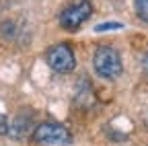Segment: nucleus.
Returning <instances> with one entry per match:
<instances>
[{
	"label": "nucleus",
	"mask_w": 148,
	"mask_h": 146,
	"mask_svg": "<svg viewBox=\"0 0 148 146\" xmlns=\"http://www.w3.org/2000/svg\"><path fill=\"white\" fill-rule=\"evenodd\" d=\"M29 127H31V117H29V115H16L14 121L8 125V132H10V136H14V138H23Z\"/></svg>",
	"instance_id": "39448f33"
},
{
	"label": "nucleus",
	"mask_w": 148,
	"mask_h": 146,
	"mask_svg": "<svg viewBox=\"0 0 148 146\" xmlns=\"http://www.w3.org/2000/svg\"><path fill=\"white\" fill-rule=\"evenodd\" d=\"M115 29H123V25H121V23H101V25L95 27L97 33H103V31H115Z\"/></svg>",
	"instance_id": "0eeeda50"
},
{
	"label": "nucleus",
	"mask_w": 148,
	"mask_h": 146,
	"mask_svg": "<svg viewBox=\"0 0 148 146\" xmlns=\"http://www.w3.org/2000/svg\"><path fill=\"white\" fill-rule=\"evenodd\" d=\"M136 14L144 23H148V0H136Z\"/></svg>",
	"instance_id": "423d86ee"
},
{
	"label": "nucleus",
	"mask_w": 148,
	"mask_h": 146,
	"mask_svg": "<svg viewBox=\"0 0 148 146\" xmlns=\"http://www.w3.org/2000/svg\"><path fill=\"white\" fill-rule=\"evenodd\" d=\"M142 66H144V70H146V74H148V49H146V53H144V60H142Z\"/></svg>",
	"instance_id": "1a4fd4ad"
},
{
	"label": "nucleus",
	"mask_w": 148,
	"mask_h": 146,
	"mask_svg": "<svg viewBox=\"0 0 148 146\" xmlns=\"http://www.w3.org/2000/svg\"><path fill=\"white\" fill-rule=\"evenodd\" d=\"M47 64L51 70L60 72V74H68L76 68V56L68 43H56L47 51Z\"/></svg>",
	"instance_id": "7ed1b4c3"
},
{
	"label": "nucleus",
	"mask_w": 148,
	"mask_h": 146,
	"mask_svg": "<svg viewBox=\"0 0 148 146\" xmlns=\"http://www.w3.org/2000/svg\"><path fill=\"white\" fill-rule=\"evenodd\" d=\"M92 68H95V72L99 76H103L107 80L121 76V72H123L119 53L109 45H101L95 49V53H92Z\"/></svg>",
	"instance_id": "f257e3e1"
},
{
	"label": "nucleus",
	"mask_w": 148,
	"mask_h": 146,
	"mask_svg": "<svg viewBox=\"0 0 148 146\" xmlns=\"http://www.w3.org/2000/svg\"><path fill=\"white\" fill-rule=\"evenodd\" d=\"M92 14V4L88 2V0H80V2L68 6L62 14H60V25L62 29H78L84 21H88V16Z\"/></svg>",
	"instance_id": "20e7f679"
},
{
	"label": "nucleus",
	"mask_w": 148,
	"mask_h": 146,
	"mask_svg": "<svg viewBox=\"0 0 148 146\" xmlns=\"http://www.w3.org/2000/svg\"><path fill=\"white\" fill-rule=\"evenodd\" d=\"M6 132H8V121H6L4 115H0V136L6 134Z\"/></svg>",
	"instance_id": "6e6552de"
},
{
	"label": "nucleus",
	"mask_w": 148,
	"mask_h": 146,
	"mask_svg": "<svg viewBox=\"0 0 148 146\" xmlns=\"http://www.w3.org/2000/svg\"><path fill=\"white\" fill-rule=\"evenodd\" d=\"M70 132L58 121H43L33 130V142L39 146H51V144H68Z\"/></svg>",
	"instance_id": "f03ea898"
}]
</instances>
